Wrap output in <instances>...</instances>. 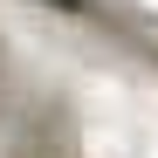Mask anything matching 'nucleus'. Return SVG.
I'll list each match as a JSON object with an SVG mask.
<instances>
[{
	"label": "nucleus",
	"instance_id": "1",
	"mask_svg": "<svg viewBox=\"0 0 158 158\" xmlns=\"http://www.w3.org/2000/svg\"><path fill=\"white\" fill-rule=\"evenodd\" d=\"M55 7H76V0H55Z\"/></svg>",
	"mask_w": 158,
	"mask_h": 158
}]
</instances>
